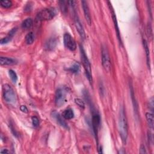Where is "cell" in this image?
I'll use <instances>...</instances> for the list:
<instances>
[{
    "label": "cell",
    "instance_id": "12",
    "mask_svg": "<svg viewBox=\"0 0 154 154\" xmlns=\"http://www.w3.org/2000/svg\"><path fill=\"white\" fill-rule=\"evenodd\" d=\"M57 45V39L54 37L50 38L45 43V47L47 50H52Z\"/></svg>",
    "mask_w": 154,
    "mask_h": 154
},
{
    "label": "cell",
    "instance_id": "19",
    "mask_svg": "<svg viewBox=\"0 0 154 154\" xmlns=\"http://www.w3.org/2000/svg\"><path fill=\"white\" fill-rule=\"evenodd\" d=\"M35 35L33 32H30L26 36V42L28 45L33 44L35 41Z\"/></svg>",
    "mask_w": 154,
    "mask_h": 154
},
{
    "label": "cell",
    "instance_id": "25",
    "mask_svg": "<svg viewBox=\"0 0 154 154\" xmlns=\"http://www.w3.org/2000/svg\"><path fill=\"white\" fill-rule=\"evenodd\" d=\"M12 37H11L9 35H7L6 37L3 38L1 40V45H4V44H6L7 43H9L10 41V40H12Z\"/></svg>",
    "mask_w": 154,
    "mask_h": 154
},
{
    "label": "cell",
    "instance_id": "7",
    "mask_svg": "<svg viewBox=\"0 0 154 154\" xmlns=\"http://www.w3.org/2000/svg\"><path fill=\"white\" fill-rule=\"evenodd\" d=\"M92 111V126L95 135H97L101 124V117L99 113L94 108H93Z\"/></svg>",
    "mask_w": 154,
    "mask_h": 154
},
{
    "label": "cell",
    "instance_id": "11",
    "mask_svg": "<svg viewBox=\"0 0 154 154\" xmlns=\"http://www.w3.org/2000/svg\"><path fill=\"white\" fill-rule=\"evenodd\" d=\"M81 4H82V7H83V9L84 11L86 20L87 22L88 23V25L90 26L92 23V18H91V15L90 13V10H89L87 3L86 1H82Z\"/></svg>",
    "mask_w": 154,
    "mask_h": 154
},
{
    "label": "cell",
    "instance_id": "18",
    "mask_svg": "<svg viewBox=\"0 0 154 154\" xmlns=\"http://www.w3.org/2000/svg\"><path fill=\"white\" fill-rule=\"evenodd\" d=\"M146 117L147 122L149 126V128L152 129H153L154 122H153V115L151 113H146Z\"/></svg>",
    "mask_w": 154,
    "mask_h": 154
},
{
    "label": "cell",
    "instance_id": "2",
    "mask_svg": "<svg viewBox=\"0 0 154 154\" xmlns=\"http://www.w3.org/2000/svg\"><path fill=\"white\" fill-rule=\"evenodd\" d=\"M79 49H80V52H81V61L83 64V66L86 72V75L88 79L89 82L90 83H92L93 82V78H92V69H91V65L89 61L87 56L86 54V52L84 50L83 46L80 45H79Z\"/></svg>",
    "mask_w": 154,
    "mask_h": 154
},
{
    "label": "cell",
    "instance_id": "14",
    "mask_svg": "<svg viewBox=\"0 0 154 154\" xmlns=\"http://www.w3.org/2000/svg\"><path fill=\"white\" fill-rule=\"evenodd\" d=\"M53 116L54 117V118L56 119L57 122L61 126H63V128H66V129H68L69 127H68V124H66V122L64 120V119L62 118V117L60 115V114H59V113H57V112H54L53 113Z\"/></svg>",
    "mask_w": 154,
    "mask_h": 154
},
{
    "label": "cell",
    "instance_id": "16",
    "mask_svg": "<svg viewBox=\"0 0 154 154\" xmlns=\"http://www.w3.org/2000/svg\"><path fill=\"white\" fill-rule=\"evenodd\" d=\"M62 116L66 120H70L74 118V113L70 108H68L64 110L62 114Z\"/></svg>",
    "mask_w": 154,
    "mask_h": 154
},
{
    "label": "cell",
    "instance_id": "30",
    "mask_svg": "<svg viewBox=\"0 0 154 154\" xmlns=\"http://www.w3.org/2000/svg\"><path fill=\"white\" fill-rule=\"evenodd\" d=\"M140 153H147L146 151L145 147L144 146L143 144H142L141 147L140 148Z\"/></svg>",
    "mask_w": 154,
    "mask_h": 154
},
{
    "label": "cell",
    "instance_id": "22",
    "mask_svg": "<svg viewBox=\"0 0 154 154\" xmlns=\"http://www.w3.org/2000/svg\"><path fill=\"white\" fill-rule=\"evenodd\" d=\"M68 70L72 73H77L79 70V65L78 63H75L73 64L70 68H69Z\"/></svg>",
    "mask_w": 154,
    "mask_h": 154
},
{
    "label": "cell",
    "instance_id": "5",
    "mask_svg": "<svg viewBox=\"0 0 154 154\" xmlns=\"http://www.w3.org/2000/svg\"><path fill=\"white\" fill-rule=\"evenodd\" d=\"M67 91L65 88H59L57 89L55 96V103L57 106L60 107L66 102Z\"/></svg>",
    "mask_w": 154,
    "mask_h": 154
},
{
    "label": "cell",
    "instance_id": "3",
    "mask_svg": "<svg viewBox=\"0 0 154 154\" xmlns=\"http://www.w3.org/2000/svg\"><path fill=\"white\" fill-rule=\"evenodd\" d=\"M56 15V10L54 8H46L40 11L37 15V19L39 21H49L53 19Z\"/></svg>",
    "mask_w": 154,
    "mask_h": 154
},
{
    "label": "cell",
    "instance_id": "29",
    "mask_svg": "<svg viewBox=\"0 0 154 154\" xmlns=\"http://www.w3.org/2000/svg\"><path fill=\"white\" fill-rule=\"evenodd\" d=\"M20 110L22 112L25 113H27L28 112V108H27L26 105H21V106L20 107Z\"/></svg>",
    "mask_w": 154,
    "mask_h": 154
},
{
    "label": "cell",
    "instance_id": "1",
    "mask_svg": "<svg viewBox=\"0 0 154 154\" xmlns=\"http://www.w3.org/2000/svg\"><path fill=\"white\" fill-rule=\"evenodd\" d=\"M118 129L121 137V139L124 143H126L128 134V124L125 112V109L124 107H122L119 111V120H118Z\"/></svg>",
    "mask_w": 154,
    "mask_h": 154
},
{
    "label": "cell",
    "instance_id": "24",
    "mask_svg": "<svg viewBox=\"0 0 154 154\" xmlns=\"http://www.w3.org/2000/svg\"><path fill=\"white\" fill-rule=\"evenodd\" d=\"M60 6L61 11L63 13H66L67 12V5H66V2L64 1H60Z\"/></svg>",
    "mask_w": 154,
    "mask_h": 154
},
{
    "label": "cell",
    "instance_id": "15",
    "mask_svg": "<svg viewBox=\"0 0 154 154\" xmlns=\"http://www.w3.org/2000/svg\"><path fill=\"white\" fill-rule=\"evenodd\" d=\"M143 44L144 48V51L146 52V60H147V64L148 68H150L151 67V58H150V51L149 49V46L148 45L147 42L145 40H143Z\"/></svg>",
    "mask_w": 154,
    "mask_h": 154
},
{
    "label": "cell",
    "instance_id": "23",
    "mask_svg": "<svg viewBox=\"0 0 154 154\" xmlns=\"http://www.w3.org/2000/svg\"><path fill=\"white\" fill-rule=\"evenodd\" d=\"M32 120V124H33V126L35 128H37L39 125V119L36 116H33L31 118Z\"/></svg>",
    "mask_w": 154,
    "mask_h": 154
},
{
    "label": "cell",
    "instance_id": "20",
    "mask_svg": "<svg viewBox=\"0 0 154 154\" xmlns=\"http://www.w3.org/2000/svg\"><path fill=\"white\" fill-rule=\"evenodd\" d=\"M0 4L1 6L3 7L5 9H9V8L11 7L12 6V2L10 0H1L0 1Z\"/></svg>",
    "mask_w": 154,
    "mask_h": 154
},
{
    "label": "cell",
    "instance_id": "27",
    "mask_svg": "<svg viewBox=\"0 0 154 154\" xmlns=\"http://www.w3.org/2000/svg\"><path fill=\"white\" fill-rule=\"evenodd\" d=\"M147 31H148V37H149V39H152L153 34H152V26H151V23H148V27H147Z\"/></svg>",
    "mask_w": 154,
    "mask_h": 154
},
{
    "label": "cell",
    "instance_id": "13",
    "mask_svg": "<svg viewBox=\"0 0 154 154\" xmlns=\"http://www.w3.org/2000/svg\"><path fill=\"white\" fill-rule=\"evenodd\" d=\"M17 63V61L15 59L9 57H1L0 58V64L1 65H13Z\"/></svg>",
    "mask_w": 154,
    "mask_h": 154
},
{
    "label": "cell",
    "instance_id": "10",
    "mask_svg": "<svg viewBox=\"0 0 154 154\" xmlns=\"http://www.w3.org/2000/svg\"><path fill=\"white\" fill-rule=\"evenodd\" d=\"M74 21H75V26L77 28V31L78 32V33L80 36V37H81L83 39H86V34H85V31L83 28V26L82 25L81 22H80L78 16L76 13V12L74 13Z\"/></svg>",
    "mask_w": 154,
    "mask_h": 154
},
{
    "label": "cell",
    "instance_id": "9",
    "mask_svg": "<svg viewBox=\"0 0 154 154\" xmlns=\"http://www.w3.org/2000/svg\"><path fill=\"white\" fill-rule=\"evenodd\" d=\"M109 8L110 9V12L111 13V16H112V18H113V23H114V25H115V30L116 31V33H117V39L119 40V41L120 42V44L122 45V40H121V37H120V31H119V27H118V23H117V19H116V16L115 15L114 9H113V7L111 6V4L110 2L108 1L107 2Z\"/></svg>",
    "mask_w": 154,
    "mask_h": 154
},
{
    "label": "cell",
    "instance_id": "17",
    "mask_svg": "<svg viewBox=\"0 0 154 154\" xmlns=\"http://www.w3.org/2000/svg\"><path fill=\"white\" fill-rule=\"evenodd\" d=\"M33 21L31 18H27L22 22V25H21L22 28L25 30L30 29L32 27V26H33Z\"/></svg>",
    "mask_w": 154,
    "mask_h": 154
},
{
    "label": "cell",
    "instance_id": "31",
    "mask_svg": "<svg viewBox=\"0 0 154 154\" xmlns=\"http://www.w3.org/2000/svg\"><path fill=\"white\" fill-rule=\"evenodd\" d=\"M0 153H9V152H8V151L7 149H4V150H1V152H0Z\"/></svg>",
    "mask_w": 154,
    "mask_h": 154
},
{
    "label": "cell",
    "instance_id": "6",
    "mask_svg": "<svg viewBox=\"0 0 154 154\" xmlns=\"http://www.w3.org/2000/svg\"><path fill=\"white\" fill-rule=\"evenodd\" d=\"M102 64L104 69L110 72L111 69V63L108 51L105 46L102 47Z\"/></svg>",
    "mask_w": 154,
    "mask_h": 154
},
{
    "label": "cell",
    "instance_id": "26",
    "mask_svg": "<svg viewBox=\"0 0 154 154\" xmlns=\"http://www.w3.org/2000/svg\"><path fill=\"white\" fill-rule=\"evenodd\" d=\"M75 103L78 105V106L81 108H84L85 107V104H84V102L80 99H75Z\"/></svg>",
    "mask_w": 154,
    "mask_h": 154
},
{
    "label": "cell",
    "instance_id": "28",
    "mask_svg": "<svg viewBox=\"0 0 154 154\" xmlns=\"http://www.w3.org/2000/svg\"><path fill=\"white\" fill-rule=\"evenodd\" d=\"M153 98L152 97V98L149 99V109L153 112V108H154V104H153Z\"/></svg>",
    "mask_w": 154,
    "mask_h": 154
},
{
    "label": "cell",
    "instance_id": "8",
    "mask_svg": "<svg viewBox=\"0 0 154 154\" xmlns=\"http://www.w3.org/2000/svg\"><path fill=\"white\" fill-rule=\"evenodd\" d=\"M64 44L70 51H74L76 50L77 44L75 40L69 33H66L64 35Z\"/></svg>",
    "mask_w": 154,
    "mask_h": 154
},
{
    "label": "cell",
    "instance_id": "21",
    "mask_svg": "<svg viewBox=\"0 0 154 154\" xmlns=\"http://www.w3.org/2000/svg\"><path fill=\"white\" fill-rule=\"evenodd\" d=\"M9 74L12 81L14 83H17V81H18V76H17V74H16V72L13 70L10 69L9 71Z\"/></svg>",
    "mask_w": 154,
    "mask_h": 154
},
{
    "label": "cell",
    "instance_id": "4",
    "mask_svg": "<svg viewBox=\"0 0 154 154\" xmlns=\"http://www.w3.org/2000/svg\"><path fill=\"white\" fill-rule=\"evenodd\" d=\"M3 98L4 99L7 103L9 104H15L17 101V96L12 87L6 84L3 86Z\"/></svg>",
    "mask_w": 154,
    "mask_h": 154
}]
</instances>
